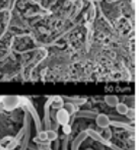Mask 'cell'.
Returning <instances> with one entry per match:
<instances>
[{"mask_svg":"<svg viewBox=\"0 0 139 150\" xmlns=\"http://www.w3.org/2000/svg\"><path fill=\"white\" fill-rule=\"evenodd\" d=\"M20 103L24 105V107L29 111V113L31 115V117L34 120L35 122V126H36V130L39 133L40 131L43 130V125H42V120L39 117V113L37 112V109L36 107L33 105V103L29 100V99L24 98V97H20Z\"/></svg>","mask_w":139,"mask_h":150,"instance_id":"cell-1","label":"cell"},{"mask_svg":"<svg viewBox=\"0 0 139 150\" xmlns=\"http://www.w3.org/2000/svg\"><path fill=\"white\" fill-rule=\"evenodd\" d=\"M31 115L29 111L24 108V134L22 137V142L20 145V150H27L29 148V137H31Z\"/></svg>","mask_w":139,"mask_h":150,"instance_id":"cell-2","label":"cell"},{"mask_svg":"<svg viewBox=\"0 0 139 150\" xmlns=\"http://www.w3.org/2000/svg\"><path fill=\"white\" fill-rule=\"evenodd\" d=\"M52 100H53V96L49 97L48 100L44 104V128L45 131L50 130L52 128V122H51V112H50V108H51Z\"/></svg>","mask_w":139,"mask_h":150,"instance_id":"cell-3","label":"cell"},{"mask_svg":"<svg viewBox=\"0 0 139 150\" xmlns=\"http://www.w3.org/2000/svg\"><path fill=\"white\" fill-rule=\"evenodd\" d=\"M85 132H86V134H87V136L89 137V138H92V140L96 141V142L101 143V144H103V145H106V146L110 147V145H111L110 141L107 140L106 138H104V137H103L100 133L96 132V131L92 130V129H87V130H85Z\"/></svg>","mask_w":139,"mask_h":150,"instance_id":"cell-4","label":"cell"},{"mask_svg":"<svg viewBox=\"0 0 139 150\" xmlns=\"http://www.w3.org/2000/svg\"><path fill=\"white\" fill-rule=\"evenodd\" d=\"M2 103L4 105V108L13 109L20 103V97L17 96H5L2 97Z\"/></svg>","mask_w":139,"mask_h":150,"instance_id":"cell-5","label":"cell"},{"mask_svg":"<svg viewBox=\"0 0 139 150\" xmlns=\"http://www.w3.org/2000/svg\"><path fill=\"white\" fill-rule=\"evenodd\" d=\"M57 112H56V122L58 125H61V126H63V125H66V124H69V120H70V115H69L68 112H67V110L64 108V107H62V108H59L57 109Z\"/></svg>","mask_w":139,"mask_h":150,"instance_id":"cell-6","label":"cell"},{"mask_svg":"<svg viewBox=\"0 0 139 150\" xmlns=\"http://www.w3.org/2000/svg\"><path fill=\"white\" fill-rule=\"evenodd\" d=\"M24 127H22V128L18 131L16 136L14 137V138H12L11 140H10V142L6 145V148L8 150H13L16 146H18V145L20 144V140H22V137H24Z\"/></svg>","mask_w":139,"mask_h":150,"instance_id":"cell-7","label":"cell"},{"mask_svg":"<svg viewBox=\"0 0 139 150\" xmlns=\"http://www.w3.org/2000/svg\"><path fill=\"white\" fill-rule=\"evenodd\" d=\"M87 137L88 136L85 131H82V132L79 133V134L75 137L74 140L72 141V143H71V150H79V147H80L81 143H82Z\"/></svg>","mask_w":139,"mask_h":150,"instance_id":"cell-8","label":"cell"},{"mask_svg":"<svg viewBox=\"0 0 139 150\" xmlns=\"http://www.w3.org/2000/svg\"><path fill=\"white\" fill-rule=\"evenodd\" d=\"M96 122L100 128L106 129L110 127L111 124V119L109 117V115H104V113H101V115H98L96 117Z\"/></svg>","mask_w":139,"mask_h":150,"instance_id":"cell-9","label":"cell"},{"mask_svg":"<svg viewBox=\"0 0 139 150\" xmlns=\"http://www.w3.org/2000/svg\"><path fill=\"white\" fill-rule=\"evenodd\" d=\"M98 115V113L96 111H92V110H79L78 112L76 113L75 117H78V119H88V120H92V119H96V117Z\"/></svg>","mask_w":139,"mask_h":150,"instance_id":"cell-10","label":"cell"},{"mask_svg":"<svg viewBox=\"0 0 139 150\" xmlns=\"http://www.w3.org/2000/svg\"><path fill=\"white\" fill-rule=\"evenodd\" d=\"M110 126H113L115 128H120V129H124L126 131H129V132H132L134 130L132 128V126L128 125L127 122H121V120H111V124Z\"/></svg>","mask_w":139,"mask_h":150,"instance_id":"cell-11","label":"cell"},{"mask_svg":"<svg viewBox=\"0 0 139 150\" xmlns=\"http://www.w3.org/2000/svg\"><path fill=\"white\" fill-rule=\"evenodd\" d=\"M65 100L63 99L62 96H53V100H52V108L53 109H59L62 108L64 106Z\"/></svg>","mask_w":139,"mask_h":150,"instance_id":"cell-12","label":"cell"},{"mask_svg":"<svg viewBox=\"0 0 139 150\" xmlns=\"http://www.w3.org/2000/svg\"><path fill=\"white\" fill-rule=\"evenodd\" d=\"M104 100H105V103H106L107 105H109L110 107H115L116 105L120 102L119 98H118L116 95H107V96H105Z\"/></svg>","mask_w":139,"mask_h":150,"instance_id":"cell-13","label":"cell"},{"mask_svg":"<svg viewBox=\"0 0 139 150\" xmlns=\"http://www.w3.org/2000/svg\"><path fill=\"white\" fill-rule=\"evenodd\" d=\"M63 99L65 101H68V102L73 103L74 105L78 106V105H83L84 103L86 102V99L84 98H79V97H66V96H63Z\"/></svg>","mask_w":139,"mask_h":150,"instance_id":"cell-14","label":"cell"},{"mask_svg":"<svg viewBox=\"0 0 139 150\" xmlns=\"http://www.w3.org/2000/svg\"><path fill=\"white\" fill-rule=\"evenodd\" d=\"M115 107H116L117 112L121 115H125L126 112H127V110H128V108H129L128 105L126 104V103H123V102H119Z\"/></svg>","mask_w":139,"mask_h":150,"instance_id":"cell-15","label":"cell"},{"mask_svg":"<svg viewBox=\"0 0 139 150\" xmlns=\"http://www.w3.org/2000/svg\"><path fill=\"white\" fill-rule=\"evenodd\" d=\"M63 107L66 109L67 112H68L70 115H74V113L76 112V105H74L73 103H71V102H68V101H65L64 106H63Z\"/></svg>","mask_w":139,"mask_h":150,"instance_id":"cell-16","label":"cell"},{"mask_svg":"<svg viewBox=\"0 0 139 150\" xmlns=\"http://www.w3.org/2000/svg\"><path fill=\"white\" fill-rule=\"evenodd\" d=\"M46 133H47V140L50 141V142H52V141H55L56 139H58V134H57V132L55 130H52V129H50V130L46 131Z\"/></svg>","mask_w":139,"mask_h":150,"instance_id":"cell-17","label":"cell"},{"mask_svg":"<svg viewBox=\"0 0 139 150\" xmlns=\"http://www.w3.org/2000/svg\"><path fill=\"white\" fill-rule=\"evenodd\" d=\"M37 138L39 139L40 141H48L47 140V133H46V131L45 130H42V131H40L39 133H38V135H37Z\"/></svg>","mask_w":139,"mask_h":150,"instance_id":"cell-18","label":"cell"},{"mask_svg":"<svg viewBox=\"0 0 139 150\" xmlns=\"http://www.w3.org/2000/svg\"><path fill=\"white\" fill-rule=\"evenodd\" d=\"M62 131H63V133L66 135V136H69V135L71 134V131H72V129H71L70 125L66 124V125H63V126H62Z\"/></svg>","mask_w":139,"mask_h":150,"instance_id":"cell-19","label":"cell"},{"mask_svg":"<svg viewBox=\"0 0 139 150\" xmlns=\"http://www.w3.org/2000/svg\"><path fill=\"white\" fill-rule=\"evenodd\" d=\"M39 150H52L51 144H50V141L48 142H43L41 145H39Z\"/></svg>","mask_w":139,"mask_h":150,"instance_id":"cell-20","label":"cell"},{"mask_svg":"<svg viewBox=\"0 0 139 150\" xmlns=\"http://www.w3.org/2000/svg\"><path fill=\"white\" fill-rule=\"evenodd\" d=\"M125 115L129 120H133L134 117H135V110H134L133 108H128V110H127V112H126Z\"/></svg>","mask_w":139,"mask_h":150,"instance_id":"cell-21","label":"cell"},{"mask_svg":"<svg viewBox=\"0 0 139 150\" xmlns=\"http://www.w3.org/2000/svg\"><path fill=\"white\" fill-rule=\"evenodd\" d=\"M105 131H106V139L107 140H110L112 137V131L110 130V128H106Z\"/></svg>","mask_w":139,"mask_h":150,"instance_id":"cell-22","label":"cell"},{"mask_svg":"<svg viewBox=\"0 0 139 150\" xmlns=\"http://www.w3.org/2000/svg\"><path fill=\"white\" fill-rule=\"evenodd\" d=\"M68 136L66 137V138L64 139V141H63V144H62V150H67V145H68Z\"/></svg>","mask_w":139,"mask_h":150,"instance_id":"cell-23","label":"cell"},{"mask_svg":"<svg viewBox=\"0 0 139 150\" xmlns=\"http://www.w3.org/2000/svg\"><path fill=\"white\" fill-rule=\"evenodd\" d=\"M110 148L112 150H123L122 148H120L118 145H116V144H114V143H111V145H110Z\"/></svg>","mask_w":139,"mask_h":150,"instance_id":"cell-24","label":"cell"},{"mask_svg":"<svg viewBox=\"0 0 139 150\" xmlns=\"http://www.w3.org/2000/svg\"><path fill=\"white\" fill-rule=\"evenodd\" d=\"M59 146H60V141L58 139L55 140V145H54V150H59Z\"/></svg>","mask_w":139,"mask_h":150,"instance_id":"cell-25","label":"cell"},{"mask_svg":"<svg viewBox=\"0 0 139 150\" xmlns=\"http://www.w3.org/2000/svg\"><path fill=\"white\" fill-rule=\"evenodd\" d=\"M0 150H8L7 148H6V147H5V148H0Z\"/></svg>","mask_w":139,"mask_h":150,"instance_id":"cell-26","label":"cell"},{"mask_svg":"<svg viewBox=\"0 0 139 150\" xmlns=\"http://www.w3.org/2000/svg\"><path fill=\"white\" fill-rule=\"evenodd\" d=\"M86 150H94V149H90V148H88V149H86Z\"/></svg>","mask_w":139,"mask_h":150,"instance_id":"cell-27","label":"cell"},{"mask_svg":"<svg viewBox=\"0 0 139 150\" xmlns=\"http://www.w3.org/2000/svg\"><path fill=\"white\" fill-rule=\"evenodd\" d=\"M0 148H1V143H0Z\"/></svg>","mask_w":139,"mask_h":150,"instance_id":"cell-28","label":"cell"}]
</instances>
